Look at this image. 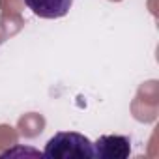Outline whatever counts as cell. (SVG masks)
I'll return each mask as SVG.
<instances>
[{"mask_svg":"<svg viewBox=\"0 0 159 159\" xmlns=\"http://www.w3.org/2000/svg\"><path fill=\"white\" fill-rule=\"evenodd\" d=\"M43 155L51 159H92L94 142L83 133L60 131L47 140Z\"/></svg>","mask_w":159,"mask_h":159,"instance_id":"1","label":"cell"},{"mask_svg":"<svg viewBox=\"0 0 159 159\" xmlns=\"http://www.w3.org/2000/svg\"><path fill=\"white\" fill-rule=\"evenodd\" d=\"M131 153V140L125 135H103L94 142V157L125 159Z\"/></svg>","mask_w":159,"mask_h":159,"instance_id":"2","label":"cell"},{"mask_svg":"<svg viewBox=\"0 0 159 159\" xmlns=\"http://www.w3.org/2000/svg\"><path fill=\"white\" fill-rule=\"evenodd\" d=\"M25 4L41 19H60L69 13L73 0H25Z\"/></svg>","mask_w":159,"mask_h":159,"instance_id":"3","label":"cell"}]
</instances>
